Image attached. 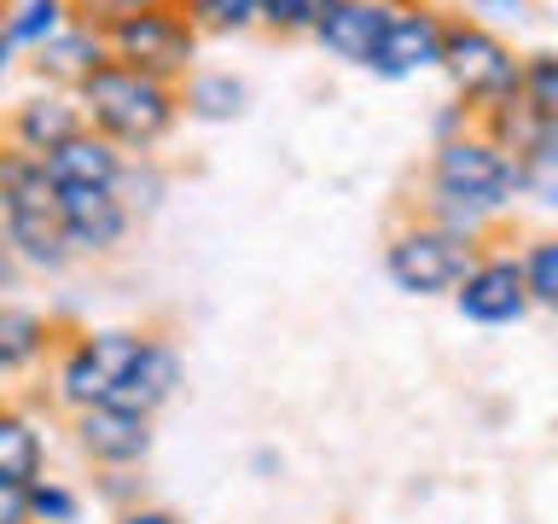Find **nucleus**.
Listing matches in <instances>:
<instances>
[{
	"label": "nucleus",
	"instance_id": "1",
	"mask_svg": "<svg viewBox=\"0 0 558 524\" xmlns=\"http://www.w3.org/2000/svg\"><path fill=\"white\" fill-rule=\"evenodd\" d=\"M76 105H82L87 129L99 140H111V146L129 152V157H146L151 146H163L174 134V122H181V94H174V82L140 76V70L117 64V59L76 87Z\"/></svg>",
	"mask_w": 558,
	"mask_h": 524
},
{
	"label": "nucleus",
	"instance_id": "2",
	"mask_svg": "<svg viewBox=\"0 0 558 524\" xmlns=\"http://www.w3.org/2000/svg\"><path fill=\"white\" fill-rule=\"evenodd\" d=\"M0 234H7L12 262L24 269H64L70 239L59 222V187H52L47 164L35 152H17L12 140L0 146Z\"/></svg>",
	"mask_w": 558,
	"mask_h": 524
},
{
	"label": "nucleus",
	"instance_id": "3",
	"mask_svg": "<svg viewBox=\"0 0 558 524\" xmlns=\"http://www.w3.org/2000/svg\"><path fill=\"white\" fill-rule=\"evenodd\" d=\"M430 199H448L495 227L518 199V157H506L483 129L436 140L430 152Z\"/></svg>",
	"mask_w": 558,
	"mask_h": 524
},
{
	"label": "nucleus",
	"instance_id": "4",
	"mask_svg": "<svg viewBox=\"0 0 558 524\" xmlns=\"http://www.w3.org/2000/svg\"><path fill=\"white\" fill-rule=\"evenodd\" d=\"M453 87V99L471 117H483L488 105L512 99L523 76V52H512L500 29H488L483 17H448L442 29V64H436Z\"/></svg>",
	"mask_w": 558,
	"mask_h": 524
},
{
	"label": "nucleus",
	"instance_id": "5",
	"mask_svg": "<svg viewBox=\"0 0 558 524\" xmlns=\"http://www.w3.org/2000/svg\"><path fill=\"white\" fill-rule=\"evenodd\" d=\"M198 41L204 35L186 24L181 0H157V7L134 12L129 24H117L105 35V47H111L117 64L140 70V76H157V82H186V70H198Z\"/></svg>",
	"mask_w": 558,
	"mask_h": 524
},
{
	"label": "nucleus",
	"instance_id": "6",
	"mask_svg": "<svg viewBox=\"0 0 558 524\" xmlns=\"http://www.w3.org/2000/svg\"><path fill=\"white\" fill-rule=\"evenodd\" d=\"M140 344H146V332H134V326H87V332H76V338L64 344V356H59V379H52L59 402L70 414L117 402L122 379H129V367L140 356Z\"/></svg>",
	"mask_w": 558,
	"mask_h": 524
},
{
	"label": "nucleus",
	"instance_id": "7",
	"mask_svg": "<svg viewBox=\"0 0 558 524\" xmlns=\"http://www.w3.org/2000/svg\"><path fill=\"white\" fill-rule=\"evenodd\" d=\"M477 262V245L442 234L425 216L401 222L390 245H384V274L396 279V291L408 297H453V286L465 279V269Z\"/></svg>",
	"mask_w": 558,
	"mask_h": 524
},
{
	"label": "nucleus",
	"instance_id": "8",
	"mask_svg": "<svg viewBox=\"0 0 558 524\" xmlns=\"http://www.w3.org/2000/svg\"><path fill=\"white\" fill-rule=\"evenodd\" d=\"M442 29H448V12L425 7V0H396L390 7V24H384V41L373 52V76L384 82H408V76H425V70L442 64Z\"/></svg>",
	"mask_w": 558,
	"mask_h": 524
},
{
	"label": "nucleus",
	"instance_id": "9",
	"mask_svg": "<svg viewBox=\"0 0 558 524\" xmlns=\"http://www.w3.org/2000/svg\"><path fill=\"white\" fill-rule=\"evenodd\" d=\"M453 309L477 326H512L530 314V286H523V262L512 251H477L465 279L453 286Z\"/></svg>",
	"mask_w": 558,
	"mask_h": 524
},
{
	"label": "nucleus",
	"instance_id": "10",
	"mask_svg": "<svg viewBox=\"0 0 558 524\" xmlns=\"http://www.w3.org/2000/svg\"><path fill=\"white\" fill-rule=\"evenodd\" d=\"M59 222L76 257H111L134 227V210L117 187H59Z\"/></svg>",
	"mask_w": 558,
	"mask_h": 524
},
{
	"label": "nucleus",
	"instance_id": "11",
	"mask_svg": "<svg viewBox=\"0 0 558 524\" xmlns=\"http://www.w3.org/2000/svg\"><path fill=\"white\" fill-rule=\"evenodd\" d=\"M76 449L105 472H134L151 454V414L117 408V402H99V408H76Z\"/></svg>",
	"mask_w": 558,
	"mask_h": 524
},
{
	"label": "nucleus",
	"instance_id": "12",
	"mask_svg": "<svg viewBox=\"0 0 558 524\" xmlns=\"http://www.w3.org/2000/svg\"><path fill=\"white\" fill-rule=\"evenodd\" d=\"M24 64L41 76V87H64V94H76V87L94 76V70L111 64V47H105L99 29H87V24H76V17H70L59 35H47L41 47L24 52Z\"/></svg>",
	"mask_w": 558,
	"mask_h": 524
},
{
	"label": "nucleus",
	"instance_id": "13",
	"mask_svg": "<svg viewBox=\"0 0 558 524\" xmlns=\"http://www.w3.org/2000/svg\"><path fill=\"white\" fill-rule=\"evenodd\" d=\"M82 129H87L82 105H76V94H64V87H35V94H24L7 117V140L17 152H35V157H47L52 146H64V140L82 134Z\"/></svg>",
	"mask_w": 558,
	"mask_h": 524
},
{
	"label": "nucleus",
	"instance_id": "14",
	"mask_svg": "<svg viewBox=\"0 0 558 524\" xmlns=\"http://www.w3.org/2000/svg\"><path fill=\"white\" fill-rule=\"evenodd\" d=\"M390 7H396V0H338V7L326 12V24L314 29L308 41L320 47L326 59L366 70V64H373V52H378V41H384Z\"/></svg>",
	"mask_w": 558,
	"mask_h": 524
},
{
	"label": "nucleus",
	"instance_id": "15",
	"mask_svg": "<svg viewBox=\"0 0 558 524\" xmlns=\"http://www.w3.org/2000/svg\"><path fill=\"white\" fill-rule=\"evenodd\" d=\"M174 391H181V349H174L163 332H146V344H140L129 379H122V391H117V408L157 414Z\"/></svg>",
	"mask_w": 558,
	"mask_h": 524
},
{
	"label": "nucleus",
	"instance_id": "16",
	"mask_svg": "<svg viewBox=\"0 0 558 524\" xmlns=\"http://www.w3.org/2000/svg\"><path fill=\"white\" fill-rule=\"evenodd\" d=\"M41 164L52 175V187H117L122 169H129V152H117L111 140L82 129V134H70L64 146H52Z\"/></svg>",
	"mask_w": 558,
	"mask_h": 524
},
{
	"label": "nucleus",
	"instance_id": "17",
	"mask_svg": "<svg viewBox=\"0 0 558 524\" xmlns=\"http://www.w3.org/2000/svg\"><path fill=\"white\" fill-rule=\"evenodd\" d=\"M181 94V117L192 122H233L251 111V82L233 76V70H186V82L174 87Z\"/></svg>",
	"mask_w": 558,
	"mask_h": 524
},
{
	"label": "nucleus",
	"instance_id": "18",
	"mask_svg": "<svg viewBox=\"0 0 558 524\" xmlns=\"http://www.w3.org/2000/svg\"><path fill=\"white\" fill-rule=\"evenodd\" d=\"M35 478H47V443L17 408H0V484L29 489Z\"/></svg>",
	"mask_w": 558,
	"mask_h": 524
},
{
	"label": "nucleus",
	"instance_id": "19",
	"mask_svg": "<svg viewBox=\"0 0 558 524\" xmlns=\"http://www.w3.org/2000/svg\"><path fill=\"white\" fill-rule=\"evenodd\" d=\"M47 344H52L47 314H35L24 303H0V379L35 367V361L47 356Z\"/></svg>",
	"mask_w": 558,
	"mask_h": 524
},
{
	"label": "nucleus",
	"instance_id": "20",
	"mask_svg": "<svg viewBox=\"0 0 558 524\" xmlns=\"http://www.w3.org/2000/svg\"><path fill=\"white\" fill-rule=\"evenodd\" d=\"M64 24H70V0H12V7L0 12V35H7L17 52L41 47L47 35H59Z\"/></svg>",
	"mask_w": 558,
	"mask_h": 524
},
{
	"label": "nucleus",
	"instance_id": "21",
	"mask_svg": "<svg viewBox=\"0 0 558 524\" xmlns=\"http://www.w3.org/2000/svg\"><path fill=\"white\" fill-rule=\"evenodd\" d=\"M518 99L530 105V117L541 122V134L558 140V52H523Z\"/></svg>",
	"mask_w": 558,
	"mask_h": 524
},
{
	"label": "nucleus",
	"instance_id": "22",
	"mask_svg": "<svg viewBox=\"0 0 558 524\" xmlns=\"http://www.w3.org/2000/svg\"><path fill=\"white\" fill-rule=\"evenodd\" d=\"M518 199H530L541 216L558 222V140H535L518 157Z\"/></svg>",
	"mask_w": 558,
	"mask_h": 524
},
{
	"label": "nucleus",
	"instance_id": "23",
	"mask_svg": "<svg viewBox=\"0 0 558 524\" xmlns=\"http://www.w3.org/2000/svg\"><path fill=\"white\" fill-rule=\"evenodd\" d=\"M477 129L495 140L506 157H523V152L535 146V140H547V134H541V122L530 117V105H523L518 94H512V99H500V105H488V111L477 117Z\"/></svg>",
	"mask_w": 558,
	"mask_h": 524
},
{
	"label": "nucleus",
	"instance_id": "24",
	"mask_svg": "<svg viewBox=\"0 0 558 524\" xmlns=\"http://www.w3.org/2000/svg\"><path fill=\"white\" fill-rule=\"evenodd\" d=\"M181 12L198 35H244L262 24V0H181Z\"/></svg>",
	"mask_w": 558,
	"mask_h": 524
},
{
	"label": "nucleus",
	"instance_id": "25",
	"mask_svg": "<svg viewBox=\"0 0 558 524\" xmlns=\"http://www.w3.org/2000/svg\"><path fill=\"white\" fill-rule=\"evenodd\" d=\"M523 262V286H530V309L558 314V234H541L518 251Z\"/></svg>",
	"mask_w": 558,
	"mask_h": 524
},
{
	"label": "nucleus",
	"instance_id": "26",
	"mask_svg": "<svg viewBox=\"0 0 558 524\" xmlns=\"http://www.w3.org/2000/svg\"><path fill=\"white\" fill-rule=\"evenodd\" d=\"M338 7V0H262V24L256 29H268V35H314L326 24V12Z\"/></svg>",
	"mask_w": 558,
	"mask_h": 524
},
{
	"label": "nucleus",
	"instance_id": "27",
	"mask_svg": "<svg viewBox=\"0 0 558 524\" xmlns=\"http://www.w3.org/2000/svg\"><path fill=\"white\" fill-rule=\"evenodd\" d=\"M24 507H29V524H76V513H82L76 489H64L59 478H35L24 489Z\"/></svg>",
	"mask_w": 558,
	"mask_h": 524
},
{
	"label": "nucleus",
	"instance_id": "28",
	"mask_svg": "<svg viewBox=\"0 0 558 524\" xmlns=\"http://www.w3.org/2000/svg\"><path fill=\"white\" fill-rule=\"evenodd\" d=\"M146 7H157V0H70V17L87 29H99V35H111L117 24H129V17L146 12Z\"/></svg>",
	"mask_w": 558,
	"mask_h": 524
},
{
	"label": "nucleus",
	"instance_id": "29",
	"mask_svg": "<svg viewBox=\"0 0 558 524\" xmlns=\"http://www.w3.org/2000/svg\"><path fill=\"white\" fill-rule=\"evenodd\" d=\"M111 524H181V519H174L169 507H122Z\"/></svg>",
	"mask_w": 558,
	"mask_h": 524
},
{
	"label": "nucleus",
	"instance_id": "30",
	"mask_svg": "<svg viewBox=\"0 0 558 524\" xmlns=\"http://www.w3.org/2000/svg\"><path fill=\"white\" fill-rule=\"evenodd\" d=\"M29 507H24V489H7L0 484V524H24Z\"/></svg>",
	"mask_w": 558,
	"mask_h": 524
},
{
	"label": "nucleus",
	"instance_id": "31",
	"mask_svg": "<svg viewBox=\"0 0 558 524\" xmlns=\"http://www.w3.org/2000/svg\"><path fill=\"white\" fill-rule=\"evenodd\" d=\"M17 64V47L7 41V35H0V82H7V70Z\"/></svg>",
	"mask_w": 558,
	"mask_h": 524
},
{
	"label": "nucleus",
	"instance_id": "32",
	"mask_svg": "<svg viewBox=\"0 0 558 524\" xmlns=\"http://www.w3.org/2000/svg\"><path fill=\"white\" fill-rule=\"evenodd\" d=\"M7 262H12V251H7V234H0V274H7Z\"/></svg>",
	"mask_w": 558,
	"mask_h": 524
},
{
	"label": "nucleus",
	"instance_id": "33",
	"mask_svg": "<svg viewBox=\"0 0 558 524\" xmlns=\"http://www.w3.org/2000/svg\"><path fill=\"white\" fill-rule=\"evenodd\" d=\"M506 7H518V0H506Z\"/></svg>",
	"mask_w": 558,
	"mask_h": 524
},
{
	"label": "nucleus",
	"instance_id": "34",
	"mask_svg": "<svg viewBox=\"0 0 558 524\" xmlns=\"http://www.w3.org/2000/svg\"><path fill=\"white\" fill-rule=\"evenodd\" d=\"M24 524H29V519H24Z\"/></svg>",
	"mask_w": 558,
	"mask_h": 524
}]
</instances>
